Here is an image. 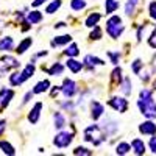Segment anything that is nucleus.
Segmentation results:
<instances>
[{
    "label": "nucleus",
    "mask_w": 156,
    "mask_h": 156,
    "mask_svg": "<svg viewBox=\"0 0 156 156\" xmlns=\"http://www.w3.org/2000/svg\"><path fill=\"white\" fill-rule=\"evenodd\" d=\"M41 20H42V12L31 11L30 14H28V22H30V23H39Z\"/></svg>",
    "instance_id": "nucleus-27"
},
{
    "label": "nucleus",
    "mask_w": 156,
    "mask_h": 156,
    "mask_svg": "<svg viewBox=\"0 0 156 156\" xmlns=\"http://www.w3.org/2000/svg\"><path fill=\"white\" fill-rule=\"evenodd\" d=\"M41 109H42V103L37 101L36 105L33 106V109L28 112V122L30 123H37L39 117H41Z\"/></svg>",
    "instance_id": "nucleus-8"
},
{
    "label": "nucleus",
    "mask_w": 156,
    "mask_h": 156,
    "mask_svg": "<svg viewBox=\"0 0 156 156\" xmlns=\"http://www.w3.org/2000/svg\"><path fill=\"white\" fill-rule=\"evenodd\" d=\"M103 112H105V109H103L101 103H98V101H92V103H90V115H92L94 120L100 119V117L103 115Z\"/></svg>",
    "instance_id": "nucleus-10"
},
{
    "label": "nucleus",
    "mask_w": 156,
    "mask_h": 156,
    "mask_svg": "<svg viewBox=\"0 0 156 156\" xmlns=\"http://www.w3.org/2000/svg\"><path fill=\"white\" fill-rule=\"evenodd\" d=\"M70 8L73 11H80V9L86 8V0H72V2H70Z\"/></svg>",
    "instance_id": "nucleus-29"
},
{
    "label": "nucleus",
    "mask_w": 156,
    "mask_h": 156,
    "mask_svg": "<svg viewBox=\"0 0 156 156\" xmlns=\"http://www.w3.org/2000/svg\"><path fill=\"white\" fill-rule=\"evenodd\" d=\"M5 125H6V122H5V120H0V134H2V133L5 131Z\"/></svg>",
    "instance_id": "nucleus-42"
},
{
    "label": "nucleus",
    "mask_w": 156,
    "mask_h": 156,
    "mask_svg": "<svg viewBox=\"0 0 156 156\" xmlns=\"http://www.w3.org/2000/svg\"><path fill=\"white\" fill-rule=\"evenodd\" d=\"M73 139V133H67V131H61L55 136L53 144L59 148H66L67 145H70V142Z\"/></svg>",
    "instance_id": "nucleus-4"
},
{
    "label": "nucleus",
    "mask_w": 156,
    "mask_h": 156,
    "mask_svg": "<svg viewBox=\"0 0 156 156\" xmlns=\"http://www.w3.org/2000/svg\"><path fill=\"white\" fill-rule=\"evenodd\" d=\"M117 8H119V2L117 0H106V12L108 14H112Z\"/></svg>",
    "instance_id": "nucleus-30"
},
{
    "label": "nucleus",
    "mask_w": 156,
    "mask_h": 156,
    "mask_svg": "<svg viewBox=\"0 0 156 156\" xmlns=\"http://www.w3.org/2000/svg\"><path fill=\"white\" fill-rule=\"evenodd\" d=\"M12 47H14V39L6 36L3 39H0V51H9L12 50Z\"/></svg>",
    "instance_id": "nucleus-14"
},
{
    "label": "nucleus",
    "mask_w": 156,
    "mask_h": 156,
    "mask_svg": "<svg viewBox=\"0 0 156 156\" xmlns=\"http://www.w3.org/2000/svg\"><path fill=\"white\" fill-rule=\"evenodd\" d=\"M73 154H90V151L87 148H83V147H78L73 150Z\"/></svg>",
    "instance_id": "nucleus-40"
},
{
    "label": "nucleus",
    "mask_w": 156,
    "mask_h": 156,
    "mask_svg": "<svg viewBox=\"0 0 156 156\" xmlns=\"http://www.w3.org/2000/svg\"><path fill=\"white\" fill-rule=\"evenodd\" d=\"M59 90L66 95V97H73L76 94V84L75 81L69 80V78H66V80L62 81V86L59 87Z\"/></svg>",
    "instance_id": "nucleus-6"
},
{
    "label": "nucleus",
    "mask_w": 156,
    "mask_h": 156,
    "mask_svg": "<svg viewBox=\"0 0 156 156\" xmlns=\"http://www.w3.org/2000/svg\"><path fill=\"white\" fill-rule=\"evenodd\" d=\"M137 108L140 109V112L145 117H148V119H154L156 117V103H154L151 92L148 89L140 90L139 100H137Z\"/></svg>",
    "instance_id": "nucleus-1"
},
{
    "label": "nucleus",
    "mask_w": 156,
    "mask_h": 156,
    "mask_svg": "<svg viewBox=\"0 0 156 156\" xmlns=\"http://www.w3.org/2000/svg\"><path fill=\"white\" fill-rule=\"evenodd\" d=\"M131 145H133L136 154H144L145 153V145H144V142H142L140 139H134Z\"/></svg>",
    "instance_id": "nucleus-19"
},
{
    "label": "nucleus",
    "mask_w": 156,
    "mask_h": 156,
    "mask_svg": "<svg viewBox=\"0 0 156 156\" xmlns=\"http://www.w3.org/2000/svg\"><path fill=\"white\" fill-rule=\"evenodd\" d=\"M108 56L111 58V61H112V64H117L119 62V53H115V51H108Z\"/></svg>",
    "instance_id": "nucleus-39"
},
{
    "label": "nucleus",
    "mask_w": 156,
    "mask_h": 156,
    "mask_svg": "<svg viewBox=\"0 0 156 156\" xmlns=\"http://www.w3.org/2000/svg\"><path fill=\"white\" fill-rule=\"evenodd\" d=\"M111 80L112 81H120L122 80V69L120 67H115L114 72L111 73Z\"/></svg>",
    "instance_id": "nucleus-33"
},
{
    "label": "nucleus",
    "mask_w": 156,
    "mask_h": 156,
    "mask_svg": "<svg viewBox=\"0 0 156 156\" xmlns=\"http://www.w3.org/2000/svg\"><path fill=\"white\" fill-rule=\"evenodd\" d=\"M64 72V66L61 62H55L53 66L48 69V75H62Z\"/></svg>",
    "instance_id": "nucleus-24"
},
{
    "label": "nucleus",
    "mask_w": 156,
    "mask_h": 156,
    "mask_svg": "<svg viewBox=\"0 0 156 156\" xmlns=\"http://www.w3.org/2000/svg\"><path fill=\"white\" fill-rule=\"evenodd\" d=\"M31 94H33V92H28L27 95H23V103H27V101H30V98H31Z\"/></svg>",
    "instance_id": "nucleus-43"
},
{
    "label": "nucleus",
    "mask_w": 156,
    "mask_h": 156,
    "mask_svg": "<svg viewBox=\"0 0 156 156\" xmlns=\"http://www.w3.org/2000/svg\"><path fill=\"white\" fill-rule=\"evenodd\" d=\"M148 14H150V17H153L156 20V2L148 3Z\"/></svg>",
    "instance_id": "nucleus-36"
},
{
    "label": "nucleus",
    "mask_w": 156,
    "mask_h": 156,
    "mask_svg": "<svg viewBox=\"0 0 156 156\" xmlns=\"http://www.w3.org/2000/svg\"><path fill=\"white\" fill-rule=\"evenodd\" d=\"M0 148L3 150V153L5 154H16V150H14V147H12L9 142H6V140H0Z\"/></svg>",
    "instance_id": "nucleus-22"
},
{
    "label": "nucleus",
    "mask_w": 156,
    "mask_h": 156,
    "mask_svg": "<svg viewBox=\"0 0 156 156\" xmlns=\"http://www.w3.org/2000/svg\"><path fill=\"white\" fill-rule=\"evenodd\" d=\"M72 41V36L70 34H64V36H56L53 39V45H64V44H69Z\"/></svg>",
    "instance_id": "nucleus-20"
},
{
    "label": "nucleus",
    "mask_w": 156,
    "mask_h": 156,
    "mask_svg": "<svg viewBox=\"0 0 156 156\" xmlns=\"http://www.w3.org/2000/svg\"><path fill=\"white\" fill-rule=\"evenodd\" d=\"M123 30H125V25L122 23V19L119 16H112L106 23V31L112 39H117L123 33Z\"/></svg>",
    "instance_id": "nucleus-3"
},
{
    "label": "nucleus",
    "mask_w": 156,
    "mask_h": 156,
    "mask_svg": "<svg viewBox=\"0 0 156 156\" xmlns=\"http://www.w3.org/2000/svg\"><path fill=\"white\" fill-rule=\"evenodd\" d=\"M78 53H80V50H78V45H76V44H72L70 47H67L66 50H64V55L69 56V58H73V56H76Z\"/></svg>",
    "instance_id": "nucleus-28"
},
{
    "label": "nucleus",
    "mask_w": 156,
    "mask_h": 156,
    "mask_svg": "<svg viewBox=\"0 0 156 156\" xmlns=\"http://www.w3.org/2000/svg\"><path fill=\"white\" fill-rule=\"evenodd\" d=\"M129 150H131V145H129L128 142H120V144L117 145V148H115V153L122 156V154H126Z\"/></svg>",
    "instance_id": "nucleus-25"
},
{
    "label": "nucleus",
    "mask_w": 156,
    "mask_h": 156,
    "mask_svg": "<svg viewBox=\"0 0 156 156\" xmlns=\"http://www.w3.org/2000/svg\"><path fill=\"white\" fill-rule=\"evenodd\" d=\"M94 30L90 31V34H89V37L92 39V41H98V39L101 37V30H100V27H92Z\"/></svg>",
    "instance_id": "nucleus-32"
},
{
    "label": "nucleus",
    "mask_w": 156,
    "mask_h": 156,
    "mask_svg": "<svg viewBox=\"0 0 156 156\" xmlns=\"http://www.w3.org/2000/svg\"><path fill=\"white\" fill-rule=\"evenodd\" d=\"M12 97H14V90H11V89H2L0 90V103H2V106H6Z\"/></svg>",
    "instance_id": "nucleus-12"
},
{
    "label": "nucleus",
    "mask_w": 156,
    "mask_h": 156,
    "mask_svg": "<svg viewBox=\"0 0 156 156\" xmlns=\"http://www.w3.org/2000/svg\"><path fill=\"white\" fill-rule=\"evenodd\" d=\"M120 90L125 97L131 94V81H129V78H122L120 80Z\"/></svg>",
    "instance_id": "nucleus-17"
},
{
    "label": "nucleus",
    "mask_w": 156,
    "mask_h": 156,
    "mask_svg": "<svg viewBox=\"0 0 156 156\" xmlns=\"http://www.w3.org/2000/svg\"><path fill=\"white\" fill-rule=\"evenodd\" d=\"M19 67V61L12 56H2L0 58V69L2 70H9V69H14Z\"/></svg>",
    "instance_id": "nucleus-7"
},
{
    "label": "nucleus",
    "mask_w": 156,
    "mask_h": 156,
    "mask_svg": "<svg viewBox=\"0 0 156 156\" xmlns=\"http://www.w3.org/2000/svg\"><path fill=\"white\" fill-rule=\"evenodd\" d=\"M67 67H69L73 73H78V72L83 69V64H81L80 61H76L75 58H70V59L67 61Z\"/></svg>",
    "instance_id": "nucleus-18"
},
{
    "label": "nucleus",
    "mask_w": 156,
    "mask_h": 156,
    "mask_svg": "<svg viewBox=\"0 0 156 156\" xmlns=\"http://www.w3.org/2000/svg\"><path fill=\"white\" fill-rule=\"evenodd\" d=\"M61 3H62L61 0H53V2H50L48 6H47V9H45V12H48V14H53V12H56V11L59 9Z\"/></svg>",
    "instance_id": "nucleus-26"
},
{
    "label": "nucleus",
    "mask_w": 156,
    "mask_h": 156,
    "mask_svg": "<svg viewBox=\"0 0 156 156\" xmlns=\"http://www.w3.org/2000/svg\"><path fill=\"white\" fill-rule=\"evenodd\" d=\"M53 119H55V126L58 129H62L64 125H66V117H64L61 112H55L53 114Z\"/></svg>",
    "instance_id": "nucleus-21"
},
{
    "label": "nucleus",
    "mask_w": 156,
    "mask_h": 156,
    "mask_svg": "<svg viewBox=\"0 0 156 156\" xmlns=\"http://www.w3.org/2000/svg\"><path fill=\"white\" fill-rule=\"evenodd\" d=\"M34 70H36V67L33 66V64H27V66H25V69L22 70V73H20V83L30 80V78L34 75Z\"/></svg>",
    "instance_id": "nucleus-13"
},
{
    "label": "nucleus",
    "mask_w": 156,
    "mask_h": 156,
    "mask_svg": "<svg viewBox=\"0 0 156 156\" xmlns=\"http://www.w3.org/2000/svg\"><path fill=\"white\" fill-rule=\"evenodd\" d=\"M105 133L103 129L100 128V125H90L84 129V140L86 142H90L94 145H100L105 142Z\"/></svg>",
    "instance_id": "nucleus-2"
},
{
    "label": "nucleus",
    "mask_w": 156,
    "mask_h": 156,
    "mask_svg": "<svg viewBox=\"0 0 156 156\" xmlns=\"http://www.w3.org/2000/svg\"><path fill=\"white\" fill-rule=\"evenodd\" d=\"M30 45H31V39H30V37H27V39H23V41L19 44V47H17V50H16V51L20 55V53H23V51L27 50Z\"/></svg>",
    "instance_id": "nucleus-31"
},
{
    "label": "nucleus",
    "mask_w": 156,
    "mask_h": 156,
    "mask_svg": "<svg viewBox=\"0 0 156 156\" xmlns=\"http://www.w3.org/2000/svg\"><path fill=\"white\" fill-rule=\"evenodd\" d=\"M153 87H154V89H156V81H154V83H153Z\"/></svg>",
    "instance_id": "nucleus-45"
},
{
    "label": "nucleus",
    "mask_w": 156,
    "mask_h": 156,
    "mask_svg": "<svg viewBox=\"0 0 156 156\" xmlns=\"http://www.w3.org/2000/svg\"><path fill=\"white\" fill-rule=\"evenodd\" d=\"M48 87H50V81L48 80H42V81H39V83L34 84L33 94H42V92H45Z\"/></svg>",
    "instance_id": "nucleus-15"
},
{
    "label": "nucleus",
    "mask_w": 156,
    "mask_h": 156,
    "mask_svg": "<svg viewBox=\"0 0 156 156\" xmlns=\"http://www.w3.org/2000/svg\"><path fill=\"white\" fill-rule=\"evenodd\" d=\"M45 2H47V0H33V3H31V5H33V6L36 8V6L42 5V3H45Z\"/></svg>",
    "instance_id": "nucleus-41"
},
{
    "label": "nucleus",
    "mask_w": 156,
    "mask_h": 156,
    "mask_svg": "<svg viewBox=\"0 0 156 156\" xmlns=\"http://www.w3.org/2000/svg\"><path fill=\"white\" fill-rule=\"evenodd\" d=\"M2 76H3V70H2V69H0V78H2Z\"/></svg>",
    "instance_id": "nucleus-44"
},
{
    "label": "nucleus",
    "mask_w": 156,
    "mask_h": 156,
    "mask_svg": "<svg viewBox=\"0 0 156 156\" xmlns=\"http://www.w3.org/2000/svg\"><path fill=\"white\" fill-rule=\"evenodd\" d=\"M100 19H101V16H100V12H92L90 16H87V19H86V27H89V28H92V27H95V25L100 22Z\"/></svg>",
    "instance_id": "nucleus-16"
},
{
    "label": "nucleus",
    "mask_w": 156,
    "mask_h": 156,
    "mask_svg": "<svg viewBox=\"0 0 156 156\" xmlns=\"http://www.w3.org/2000/svg\"><path fill=\"white\" fill-rule=\"evenodd\" d=\"M133 72H134V73H137V75L142 72V61H140V59L133 61Z\"/></svg>",
    "instance_id": "nucleus-35"
},
{
    "label": "nucleus",
    "mask_w": 156,
    "mask_h": 156,
    "mask_svg": "<svg viewBox=\"0 0 156 156\" xmlns=\"http://www.w3.org/2000/svg\"><path fill=\"white\" fill-rule=\"evenodd\" d=\"M108 105L117 112H125L128 109V100H125L123 97H112L108 101Z\"/></svg>",
    "instance_id": "nucleus-5"
},
{
    "label": "nucleus",
    "mask_w": 156,
    "mask_h": 156,
    "mask_svg": "<svg viewBox=\"0 0 156 156\" xmlns=\"http://www.w3.org/2000/svg\"><path fill=\"white\" fill-rule=\"evenodd\" d=\"M137 3H139V0H126V5H125V12H126L128 16H131L133 12H134V9H136Z\"/></svg>",
    "instance_id": "nucleus-23"
},
{
    "label": "nucleus",
    "mask_w": 156,
    "mask_h": 156,
    "mask_svg": "<svg viewBox=\"0 0 156 156\" xmlns=\"http://www.w3.org/2000/svg\"><path fill=\"white\" fill-rule=\"evenodd\" d=\"M9 83H11L12 86H19V84H22V83H20V73H12V75L9 76Z\"/></svg>",
    "instance_id": "nucleus-34"
},
{
    "label": "nucleus",
    "mask_w": 156,
    "mask_h": 156,
    "mask_svg": "<svg viewBox=\"0 0 156 156\" xmlns=\"http://www.w3.org/2000/svg\"><path fill=\"white\" fill-rule=\"evenodd\" d=\"M148 44H150V47L156 48V27H154L153 33H151V34H150V37H148Z\"/></svg>",
    "instance_id": "nucleus-37"
},
{
    "label": "nucleus",
    "mask_w": 156,
    "mask_h": 156,
    "mask_svg": "<svg viewBox=\"0 0 156 156\" xmlns=\"http://www.w3.org/2000/svg\"><path fill=\"white\" fill-rule=\"evenodd\" d=\"M148 147H150V150H151L153 153H156V136H154V134H151V137H150V140H148Z\"/></svg>",
    "instance_id": "nucleus-38"
},
{
    "label": "nucleus",
    "mask_w": 156,
    "mask_h": 156,
    "mask_svg": "<svg viewBox=\"0 0 156 156\" xmlns=\"http://www.w3.org/2000/svg\"><path fill=\"white\" fill-rule=\"evenodd\" d=\"M139 131L142 133V134H154L156 133V125L151 122V120H147V122H144V123H140L139 125Z\"/></svg>",
    "instance_id": "nucleus-11"
},
{
    "label": "nucleus",
    "mask_w": 156,
    "mask_h": 156,
    "mask_svg": "<svg viewBox=\"0 0 156 156\" xmlns=\"http://www.w3.org/2000/svg\"><path fill=\"white\" fill-rule=\"evenodd\" d=\"M84 64L87 66V69H94L95 66H103V64H105V61H103L101 58L94 56V55H86V56H84Z\"/></svg>",
    "instance_id": "nucleus-9"
}]
</instances>
